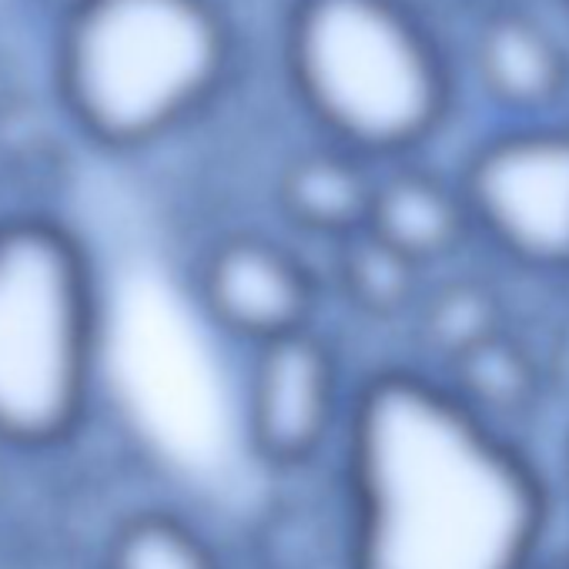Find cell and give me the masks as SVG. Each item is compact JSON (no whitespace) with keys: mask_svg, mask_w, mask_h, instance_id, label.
Instances as JSON below:
<instances>
[{"mask_svg":"<svg viewBox=\"0 0 569 569\" xmlns=\"http://www.w3.org/2000/svg\"><path fill=\"white\" fill-rule=\"evenodd\" d=\"M379 168L339 144L319 141L284 158L274 174V208L296 231L342 244L369 228Z\"/></svg>","mask_w":569,"mask_h":569,"instance_id":"9c48e42d","label":"cell"},{"mask_svg":"<svg viewBox=\"0 0 569 569\" xmlns=\"http://www.w3.org/2000/svg\"><path fill=\"white\" fill-rule=\"evenodd\" d=\"M566 492H569V456H566Z\"/></svg>","mask_w":569,"mask_h":569,"instance_id":"2e32d148","label":"cell"},{"mask_svg":"<svg viewBox=\"0 0 569 569\" xmlns=\"http://www.w3.org/2000/svg\"><path fill=\"white\" fill-rule=\"evenodd\" d=\"M439 376L462 402H469L476 412H482L502 429H509L506 419L526 412L532 406V396L539 392L532 359L506 332L476 346Z\"/></svg>","mask_w":569,"mask_h":569,"instance_id":"7c38bea8","label":"cell"},{"mask_svg":"<svg viewBox=\"0 0 569 569\" xmlns=\"http://www.w3.org/2000/svg\"><path fill=\"white\" fill-rule=\"evenodd\" d=\"M539 569H569V552H559V556H546Z\"/></svg>","mask_w":569,"mask_h":569,"instance_id":"9a60e30c","label":"cell"},{"mask_svg":"<svg viewBox=\"0 0 569 569\" xmlns=\"http://www.w3.org/2000/svg\"><path fill=\"white\" fill-rule=\"evenodd\" d=\"M231 54L214 0H74L58 41V88L94 144L138 151L211 104Z\"/></svg>","mask_w":569,"mask_h":569,"instance_id":"3957f363","label":"cell"},{"mask_svg":"<svg viewBox=\"0 0 569 569\" xmlns=\"http://www.w3.org/2000/svg\"><path fill=\"white\" fill-rule=\"evenodd\" d=\"M98 356L101 292L84 241L41 214L0 221V446L71 439Z\"/></svg>","mask_w":569,"mask_h":569,"instance_id":"277c9868","label":"cell"},{"mask_svg":"<svg viewBox=\"0 0 569 569\" xmlns=\"http://www.w3.org/2000/svg\"><path fill=\"white\" fill-rule=\"evenodd\" d=\"M366 231H372L379 241H386L422 271L452 261L466 248V241L476 238L459 181L416 164L379 171V188Z\"/></svg>","mask_w":569,"mask_h":569,"instance_id":"30bf717a","label":"cell"},{"mask_svg":"<svg viewBox=\"0 0 569 569\" xmlns=\"http://www.w3.org/2000/svg\"><path fill=\"white\" fill-rule=\"evenodd\" d=\"M194 292L204 319L248 352L312 329L322 281L312 264L264 231H228L198 261Z\"/></svg>","mask_w":569,"mask_h":569,"instance_id":"52a82bcc","label":"cell"},{"mask_svg":"<svg viewBox=\"0 0 569 569\" xmlns=\"http://www.w3.org/2000/svg\"><path fill=\"white\" fill-rule=\"evenodd\" d=\"M412 316L422 349L429 352V359L439 362V372L466 352H472L476 346L506 332L499 299L472 278H459L426 292Z\"/></svg>","mask_w":569,"mask_h":569,"instance_id":"5bb4252c","label":"cell"},{"mask_svg":"<svg viewBox=\"0 0 569 569\" xmlns=\"http://www.w3.org/2000/svg\"><path fill=\"white\" fill-rule=\"evenodd\" d=\"M281 54L322 141L372 164L416 154L452 111L449 61L409 0H292Z\"/></svg>","mask_w":569,"mask_h":569,"instance_id":"7a4b0ae2","label":"cell"},{"mask_svg":"<svg viewBox=\"0 0 569 569\" xmlns=\"http://www.w3.org/2000/svg\"><path fill=\"white\" fill-rule=\"evenodd\" d=\"M336 248V289L366 319L392 322L412 316L426 296V271L379 241L372 231H359Z\"/></svg>","mask_w":569,"mask_h":569,"instance_id":"8fae6325","label":"cell"},{"mask_svg":"<svg viewBox=\"0 0 569 569\" xmlns=\"http://www.w3.org/2000/svg\"><path fill=\"white\" fill-rule=\"evenodd\" d=\"M356 382L319 326L251 349L241 402L251 456L274 472H302L339 452Z\"/></svg>","mask_w":569,"mask_h":569,"instance_id":"8992f818","label":"cell"},{"mask_svg":"<svg viewBox=\"0 0 569 569\" xmlns=\"http://www.w3.org/2000/svg\"><path fill=\"white\" fill-rule=\"evenodd\" d=\"M476 238L536 274H569V124L519 121L482 138L456 178Z\"/></svg>","mask_w":569,"mask_h":569,"instance_id":"5b68a950","label":"cell"},{"mask_svg":"<svg viewBox=\"0 0 569 569\" xmlns=\"http://www.w3.org/2000/svg\"><path fill=\"white\" fill-rule=\"evenodd\" d=\"M342 569H539L552 486L426 366L356 382L339 442Z\"/></svg>","mask_w":569,"mask_h":569,"instance_id":"6da1fadb","label":"cell"},{"mask_svg":"<svg viewBox=\"0 0 569 569\" xmlns=\"http://www.w3.org/2000/svg\"><path fill=\"white\" fill-rule=\"evenodd\" d=\"M101 569H224V562L191 519L144 509L111 532Z\"/></svg>","mask_w":569,"mask_h":569,"instance_id":"4fadbf2b","label":"cell"},{"mask_svg":"<svg viewBox=\"0 0 569 569\" xmlns=\"http://www.w3.org/2000/svg\"><path fill=\"white\" fill-rule=\"evenodd\" d=\"M472 74L509 124L546 121L569 91V54L532 14L492 11L472 38Z\"/></svg>","mask_w":569,"mask_h":569,"instance_id":"ba28073f","label":"cell"}]
</instances>
